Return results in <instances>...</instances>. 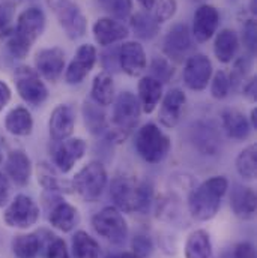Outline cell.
Listing matches in <instances>:
<instances>
[{
  "instance_id": "6da1fadb",
  "label": "cell",
  "mask_w": 257,
  "mask_h": 258,
  "mask_svg": "<svg viewBox=\"0 0 257 258\" xmlns=\"http://www.w3.org/2000/svg\"><path fill=\"white\" fill-rule=\"evenodd\" d=\"M45 14L39 8H29L17 18V26L6 38V47L15 59H24L32 45L45 30Z\"/></svg>"
},
{
  "instance_id": "7a4b0ae2",
  "label": "cell",
  "mask_w": 257,
  "mask_h": 258,
  "mask_svg": "<svg viewBox=\"0 0 257 258\" xmlns=\"http://www.w3.org/2000/svg\"><path fill=\"white\" fill-rule=\"evenodd\" d=\"M227 189L229 180L224 176H214L195 186L188 195L190 215L200 222H206L215 218Z\"/></svg>"
},
{
  "instance_id": "3957f363",
  "label": "cell",
  "mask_w": 257,
  "mask_h": 258,
  "mask_svg": "<svg viewBox=\"0 0 257 258\" xmlns=\"http://www.w3.org/2000/svg\"><path fill=\"white\" fill-rule=\"evenodd\" d=\"M110 198L124 213H144L152 203V188L132 176H118L112 180Z\"/></svg>"
},
{
  "instance_id": "277c9868",
  "label": "cell",
  "mask_w": 257,
  "mask_h": 258,
  "mask_svg": "<svg viewBox=\"0 0 257 258\" xmlns=\"http://www.w3.org/2000/svg\"><path fill=\"white\" fill-rule=\"evenodd\" d=\"M141 116V107L138 98L131 92H122L115 101L112 113V128L109 129V138L115 143H122L129 137L132 129L138 123Z\"/></svg>"
},
{
  "instance_id": "5b68a950",
  "label": "cell",
  "mask_w": 257,
  "mask_h": 258,
  "mask_svg": "<svg viewBox=\"0 0 257 258\" xmlns=\"http://www.w3.org/2000/svg\"><path fill=\"white\" fill-rule=\"evenodd\" d=\"M107 186V171L98 161L86 164L78 170L71 182L72 191L86 203H95L99 200Z\"/></svg>"
},
{
  "instance_id": "8992f818",
  "label": "cell",
  "mask_w": 257,
  "mask_h": 258,
  "mask_svg": "<svg viewBox=\"0 0 257 258\" xmlns=\"http://www.w3.org/2000/svg\"><path fill=\"white\" fill-rule=\"evenodd\" d=\"M172 147L170 138L155 123H146L135 135L137 153L149 164H160L169 155Z\"/></svg>"
},
{
  "instance_id": "52a82bcc",
  "label": "cell",
  "mask_w": 257,
  "mask_h": 258,
  "mask_svg": "<svg viewBox=\"0 0 257 258\" xmlns=\"http://www.w3.org/2000/svg\"><path fill=\"white\" fill-rule=\"evenodd\" d=\"M92 227L96 234L118 246L124 245L128 237V224L122 212L112 206L104 207L92 218Z\"/></svg>"
},
{
  "instance_id": "ba28073f",
  "label": "cell",
  "mask_w": 257,
  "mask_h": 258,
  "mask_svg": "<svg viewBox=\"0 0 257 258\" xmlns=\"http://www.w3.org/2000/svg\"><path fill=\"white\" fill-rule=\"evenodd\" d=\"M45 3L69 39H80L86 35L87 20L72 0H45Z\"/></svg>"
},
{
  "instance_id": "9c48e42d",
  "label": "cell",
  "mask_w": 257,
  "mask_h": 258,
  "mask_svg": "<svg viewBox=\"0 0 257 258\" xmlns=\"http://www.w3.org/2000/svg\"><path fill=\"white\" fill-rule=\"evenodd\" d=\"M14 81L20 98L26 104L39 107L47 101L48 89L36 69L30 66H18L14 74Z\"/></svg>"
},
{
  "instance_id": "30bf717a",
  "label": "cell",
  "mask_w": 257,
  "mask_h": 258,
  "mask_svg": "<svg viewBox=\"0 0 257 258\" xmlns=\"http://www.w3.org/2000/svg\"><path fill=\"white\" fill-rule=\"evenodd\" d=\"M39 219V206L36 201L24 194L15 195L3 212V221L11 228L27 230Z\"/></svg>"
},
{
  "instance_id": "8fae6325",
  "label": "cell",
  "mask_w": 257,
  "mask_h": 258,
  "mask_svg": "<svg viewBox=\"0 0 257 258\" xmlns=\"http://www.w3.org/2000/svg\"><path fill=\"white\" fill-rule=\"evenodd\" d=\"M191 47H193V41H191V32L188 24L178 23L166 35L163 50L169 59L181 63L187 57Z\"/></svg>"
},
{
  "instance_id": "7c38bea8",
  "label": "cell",
  "mask_w": 257,
  "mask_h": 258,
  "mask_svg": "<svg viewBox=\"0 0 257 258\" xmlns=\"http://www.w3.org/2000/svg\"><path fill=\"white\" fill-rule=\"evenodd\" d=\"M212 63L204 54H194L188 57L184 68V83L185 86L194 90L201 92L208 87V83L212 77Z\"/></svg>"
},
{
  "instance_id": "4fadbf2b",
  "label": "cell",
  "mask_w": 257,
  "mask_h": 258,
  "mask_svg": "<svg viewBox=\"0 0 257 258\" xmlns=\"http://www.w3.org/2000/svg\"><path fill=\"white\" fill-rule=\"evenodd\" d=\"M36 72L47 81L56 83L65 69V51L59 47L42 48L35 56Z\"/></svg>"
},
{
  "instance_id": "5bb4252c",
  "label": "cell",
  "mask_w": 257,
  "mask_h": 258,
  "mask_svg": "<svg viewBox=\"0 0 257 258\" xmlns=\"http://www.w3.org/2000/svg\"><path fill=\"white\" fill-rule=\"evenodd\" d=\"M95 62H96V48L90 44L81 45L77 50L71 63L68 64V69L65 72V81L72 86L80 84L92 71Z\"/></svg>"
},
{
  "instance_id": "9a60e30c",
  "label": "cell",
  "mask_w": 257,
  "mask_h": 258,
  "mask_svg": "<svg viewBox=\"0 0 257 258\" xmlns=\"http://www.w3.org/2000/svg\"><path fill=\"white\" fill-rule=\"evenodd\" d=\"M87 150V143L83 138H66L61 141V144L56 147L53 153L55 165L62 171L64 174L69 173L75 162L80 161Z\"/></svg>"
},
{
  "instance_id": "2e32d148",
  "label": "cell",
  "mask_w": 257,
  "mask_h": 258,
  "mask_svg": "<svg viewBox=\"0 0 257 258\" xmlns=\"http://www.w3.org/2000/svg\"><path fill=\"white\" fill-rule=\"evenodd\" d=\"M220 12L212 5H201L195 9L193 21V36L197 42H208L217 32Z\"/></svg>"
},
{
  "instance_id": "e0dca14e",
  "label": "cell",
  "mask_w": 257,
  "mask_h": 258,
  "mask_svg": "<svg viewBox=\"0 0 257 258\" xmlns=\"http://www.w3.org/2000/svg\"><path fill=\"white\" fill-rule=\"evenodd\" d=\"M118 60L121 69L129 75V77H138L144 72L147 60H146V53L144 48L135 42V41H128L124 42L119 50H118Z\"/></svg>"
},
{
  "instance_id": "ac0fdd59",
  "label": "cell",
  "mask_w": 257,
  "mask_h": 258,
  "mask_svg": "<svg viewBox=\"0 0 257 258\" xmlns=\"http://www.w3.org/2000/svg\"><path fill=\"white\" fill-rule=\"evenodd\" d=\"M187 96L181 89H170L161 104L160 113H158V120L163 126L166 128H175L182 116V110L185 107Z\"/></svg>"
},
{
  "instance_id": "d6986e66",
  "label": "cell",
  "mask_w": 257,
  "mask_h": 258,
  "mask_svg": "<svg viewBox=\"0 0 257 258\" xmlns=\"http://www.w3.org/2000/svg\"><path fill=\"white\" fill-rule=\"evenodd\" d=\"M128 35V27L115 18H99L93 24V38L101 47H109L115 42L124 41Z\"/></svg>"
},
{
  "instance_id": "ffe728a7",
  "label": "cell",
  "mask_w": 257,
  "mask_h": 258,
  "mask_svg": "<svg viewBox=\"0 0 257 258\" xmlns=\"http://www.w3.org/2000/svg\"><path fill=\"white\" fill-rule=\"evenodd\" d=\"M6 177L17 186H26L32 177V161L23 150H12L5 162Z\"/></svg>"
},
{
  "instance_id": "44dd1931",
  "label": "cell",
  "mask_w": 257,
  "mask_h": 258,
  "mask_svg": "<svg viewBox=\"0 0 257 258\" xmlns=\"http://www.w3.org/2000/svg\"><path fill=\"white\" fill-rule=\"evenodd\" d=\"M75 126V117H74V111L69 105H58L52 116H50V122H48V129H50V135L55 141L61 143L66 138L71 137L72 131Z\"/></svg>"
},
{
  "instance_id": "7402d4cb",
  "label": "cell",
  "mask_w": 257,
  "mask_h": 258,
  "mask_svg": "<svg viewBox=\"0 0 257 258\" xmlns=\"http://www.w3.org/2000/svg\"><path fill=\"white\" fill-rule=\"evenodd\" d=\"M163 98V83L152 78L150 75L143 77L138 81V102L141 111L150 114Z\"/></svg>"
},
{
  "instance_id": "603a6c76",
  "label": "cell",
  "mask_w": 257,
  "mask_h": 258,
  "mask_svg": "<svg viewBox=\"0 0 257 258\" xmlns=\"http://www.w3.org/2000/svg\"><path fill=\"white\" fill-rule=\"evenodd\" d=\"M78 210L65 201H59L53 206V209L50 210L48 215V222L52 224V227H55L56 230L62 231V233H69L75 228V225L78 224Z\"/></svg>"
},
{
  "instance_id": "cb8c5ba5",
  "label": "cell",
  "mask_w": 257,
  "mask_h": 258,
  "mask_svg": "<svg viewBox=\"0 0 257 258\" xmlns=\"http://www.w3.org/2000/svg\"><path fill=\"white\" fill-rule=\"evenodd\" d=\"M230 206L233 213L241 219H253L256 215V192L251 188L236 186L230 195Z\"/></svg>"
},
{
  "instance_id": "d4e9b609",
  "label": "cell",
  "mask_w": 257,
  "mask_h": 258,
  "mask_svg": "<svg viewBox=\"0 0 257 258\" xmlns=\"http://www.w3.org/2000/svg\"><path fill=\"white\" fill-rule=\"evenodd\" d=\"M239 50V39L235 30L232 29H223L214 42V53L218 62L221 63H230L236 53Z\"/></svg>"
},
{
  "instance_id": "484cf974",
  "label": "cell",
  "mask_w": 257,
  "mask_h": 258,
  "mask_svg": "<svg viewBox=\"0 0 257 258\" xmlns=\"http://www.w3.org/2000/svg\"><path fill=\"white\" fill-rule=\"evenodd\" d=\"M221 122L226 134L238 141L247 140L250 132H251V125L250 120L244 116V113L238 110H226L221 114Z\"/></svg>"
},
{
  "instance_id": "4316f807",
  "label": "cell",
  "mask_w": 257,
  "mask_h": 258,
  "mask_svg": "<svg viewBox=\"0 0 257 258\" xmlns=\"http://www.w3.org/2000/svg\"><path fill=\"white\" fill-rule=\"evenodd\" d=\"M5 128L17 137H27L33 131V119L27 108L15 107L5 117Z\"/></svg>"
},
{
  "instance_id": "83f0119b",
  "label": "cell",
  "mask_w": 257,
  "mask_h": 258,
  "mask_svg": "<svg viewBox=\"0 0 257 258\" xmlns=\"http://www.w3.org/2000/svg\"><path fill=\"white\" fill-rule=\"evenodd\" d=\"M185 258H214L211 236L206 230L193 231L185 242Z\"/></svg>"
},
{
  "instance_id": "f1b7e54d",
  "label": "cell",
  "mask_w": 257,
  "mask_h": 258,
  "mask_svg": "<svg viewBox=\"0 0 257 258\" xmlns=\"http://www.w3.org/2000/svg\"><path fill=\"white\" fill-rule=\"evenodd\" d=\"M92 99L99 107H107L115 99V83L109 72H99L92 83Z\"/></svg>"
},
{
  "instance_id": "f546056e",
  "label": "cell",
  "mask_w": 257,
  "mask_h": 258,
  "mask_svg": "<svg viewBox=\"0 0 257 258\" xmlns=\"http://www.w3.org/2000/svg\"><path fill=\"white\" fill-rule=\"evenodd\" d=\"M42 240L38 233L18 234L12 240V252L15 258H36L41 252Z\"/></svg>"
},
{
  "instance_id": "4dcf8cb0",
  "label": "cell",
  "mask_w": 257,
  "mask_h": 258,
  "mask_svg": "<svg viewBox=\"0 0 257 258\" xmlns=\"http://www.w3.org/2000/svg\"><path fill=\"white\" fill-rule=\"evenodd\" d=\"M131 30L140 39L150 41L160 33V23L147 12H135L131 15Z\"/></svg>"
},
{
  "instance_id": "1f68e13d",
  "label": "cell",
  "mask_w": 257,
  "mask_h": 258,
  "mask_svg": "<svg viewBox=\"0 0 257 258\" xmlns=\"http://www.w3.org/2000/svg\"><path fill=\"white\" fill-rule=\"evenodd\" d=\"M71 251L74 258H99V243L86 231H75L71 242Z\"/></svg>"
},
{
  "instance_id": "d6a6232c",
  "label": "cell",
  "mask_w": 257,
  "mask_h": 258,
  "mask_svg": "<svg viewBox=\"0 0 257 258\" xmlns=\"http://www.w3.org/2000/svg\"><path fill=\"white\" fill-rule=\"evenodd\" d=\"M38 182L41 183V186L44 189H47L50 192H66V191L72 189L71 183H68L65 180L62 182L56 176L53 168L48 164H45V162H41L38 165Z\"/></svg>"
},
{
  "instance_id": "836d02e7",
  "label": "cell",
  "mask_w": 257,
  "mask_h": 258,
  "mask_svg": "<svg viewBox=\"0 0 257 258\" xmlns=\"http://www.w3.org/2000/svg\"><path fill=\"white\" fill-rule=\"evenodd\" d=\"M257 170V150L256 146L251 144L245 147L236 158V171L245 180H253L256 177Z\"/></svg>"
},
{
  "instance_id": "e575fe53",
  "label": "cell",
  "mask_w": 257,
  "mask_h": 258,
  "mask_svg": "<svg viewBox=\"0 0 257 258\" xmlns=\"http://www.w3.org/2000/svg\"><path fill=\"white\" fill-rule=\"evenodd\" d=\"M83 116H84V125L92 134H99L107 128L106 114L102 110H99V105H95L92 102H84Z\"/></svg>"
},
{
  "instance_id": "d590c367",
  "label": "cell",
  "mask_w": 257,
  "mask_h": 258,
  "mask_svg": "<svg viewBox=\"0 0 257 258\" xmlns=\"http://www.w3.org/2000/svg\"><path fill=\"white\" fill-rule=\"evenodd\" d=\"M197 146L206 153V155H215L218 149V137L214 128L209 126H201L197 128V135L194 137Z\"/></svg>"
},
{
  "instance_id": "8d00e7d4",
  "label": "cell",
  "mask_w": 257,
  "mask_h": 258,
  "mask_svg": "<svg viewBox=\"0 0 257 258\" xmlns=\"http://www.w3.org/2000/svg\"><path fill=\"white\" fill-rule=\"evenodd\" d=\"M101 5L118 21L131 17L132 12V0H101Z\"/></svg>"
},
{
  "instance_id": "74e56055",
  "label": "cell",
  "mask_w": 257,
  "mask_h": 258,
  "mask_svg": "<svg viewBox=\"0 0 257 258\" xmlns=\"http://www.w3.org/2000/svg\"><path fill=\"white\" fill-rule=\"evenodd\" d=\"M175 74L173 66L169 63L167 59L164 57H155L150 63V77L158 80L160 83H169Z\"/></svg>"
},
{
  "instance_id": "f35d334b",
  "label": "cell",
  "mask_w": 257,
  "mask_h": 258,
  "mask_svg": "<svg viewBox=\"0 0 257 258\" xmlns=\"http://www.w3.org/2000/svg\"><path fill=\"white\" fill-rule=\"evenodd\" d=\"M152 9H153L155 20L161 24V23L169 21L176 14L178 3L176 0H157Z\"/></svg>"
},
{
  "instance_id": "ab89813d",
  "label": "cell",
  "mask_w": 257,
  "mask_h": 258,
  "mask_svg": "<svg viewBox=\"0 0 257 258\" xmlns=\"http://www.w3.org/2000/svg\"><path fill=\"white\" fill-rule=\"evenodd\" d=\"M230 92V80L229 75L224 71H218L214 75L212 84H211V95L215 99H224Z\"/></svg>"
},
{
  "instance_id": "60d3db41",
  "label": "cell",
  "mask_w": 257,
  "mask_h": 258,
  "mask_svg": "<svg viewBox=\"0 0 257 258\" xmlns=\"http://www.w3.org/2000/svg\"><path fill=\"white\" fill-rule=\"evenodd\" d=\"M14 6L0 3V39H6L14 30Z\"/></svg>"
},
{
  "instance_id": "b9f144b4",
  "label": "cell",
  "mask_w": 257,
  "mask_h": 258,
  "mask_svg": "<svg viewBox=\"0 0 257 258\" xmlns=\"http://www.w3.org/2000/svg\"><path fill=\"white\" fill-rule=\"evenodd\" d=\"M48 237L50 239L45 246V258H71L62 237H58L55 234H50Z\"/></svg>"
},
{
  "instance_id": "7bdbcfd3",
  "label": "cell",
  "mask_w": 257,
  "mask_h": 258,
  "mask_svg": "<svg viewBox=\"0 0 257 258\" xmlns=\"http://www.w3.org/2000/svg\"><path fill=\"white\" fill-rule=\"evenodd\" d=\"M250 68H251V60H250L248 57H241V59H238L235 66H233V69H232L230 77H229L230 86H238L239 83H242Z\"/></svg>"
},
{
  "instance_id": "ee69618b",
  "label": "cell",
  "mask_w": 257,
  "mask_h": 258,
  "mask_svg": "<svg viewBox=\"0 0 257 258\" xmlns=\"http://www.w3.org/2000/svg\"><path fill=\"white\" fill-rule=\"evenodd\" d=\"M131 248H132V254H135L137 257L144 258L150 255L152 249H153V243L147 236H135L131 242Z\"/></svg>"
},
{
  "instance_id": "f6af8a7d",
  "label": "cell",
  "mask_w": 257,
  "mask_h": 258,
  "mask_svg": "<svg viewBox=\"0 0 257 258\" xmlns=\"http://www.w3.org/2000/svg\"><path fill=\"white\" fill-rule=\"evenodd\" d=\"M242 42H244L245 48L251 54L256 53V23L253 20H248L244 24V29H242Z\"/></svg>"
},
{
  "instance_id": "bcb514c9",
  "label": "cell",
  "mask_w": 257,
  "mask_h": 258,
  "mask_svg": "<svg viewBox=\"0 0 257 258\" xmlns=\"http://www.w3.org/2000/svg\"><path fill=\"white\" fill-rule=\"evenodd\" d=\"M235 258H256V249L250 242H241L235 248Z\"/></svg>"
},
{
  "instance_id": "7dc6e473",
  "label": "cell",
  "mask_w": 257,
  "mask_h": 258,
  "mask_svg": "<svg viewBox=\"0 0 257 258\" xmlns=\"http://www.w3.org/2000/svg\"><path fill=\"white\" fill-rule=\"evenodd\" d=\"M11 98H12L11 87L5 81H0V113L3 111V108H6V105L9 104Z\"/></svg>"
},
{
  "instance_id": "c3c4849f",
  "label": "cell",
  "mask_w": 257,
  "mask_h": 258,
  "mask_svg": "<svg viewBox=\"0 0 257 258\" xmlns=\"http://www.w3.org/2000/svg\"><path fill=\"white\" fill-rule=\"evenodd\" d=\"M8 198H9V180L0 171V207H3L8 203Z\"/></svg>"
},
{
  "instance_id": "681fc988",
  "label": "cell",
  "mask_w": 257,
  "mask_h": 258,
  "mask_svg": "<svg viewBox=\"0 0 257 258\" xmlns=\"http://www.w3.org/2000/svg\"><path fill=\"white\" fill-rule=\"evenodd\" d=\"M256 77H253L250 81H247L244 84L242 92H244V96L245 98H248L250 101H256Z\"/></svg>"
},
{
  "instance_id": "f907efd6",
  "label": "cell",
  "mask_w": 257,
  "mask_h": 258,
  "mask_svg": "<svg viewBox=\"0 0 257 258\" xmlns=\"http://www.w3.org/2000/svg\"><path fill=\"white\" fill-rule=\"evenodd\" d=\"M146 11H149V9H152L153 8V5H155V2L157 0H137Z\"/></svg>"
},
{
  "instance_id": "816d5d0a",
  "label": "cell",
  "mask_w": 257,
  "mask_h": 258,
  "mask_svg": "<svg viewBox=\"0 0 257 258\" xmlns=\"http://www.w3.org/2000/svg\"><path fill=\"white\" fill-rule=\"evenodd\" d=\"M250 125H251V128H257V110L256 108H253L251 110V117H250Z\"/></svg>"
},
{
  "instance_id": "f5cc1de1",
  "label": "cell",
  "mask_w": 257,
  "mask_h": 258,
  "mask_svg": "<svg viewBox=\"0 0 257 258\" xmlns=\"http://www.w3.org/2000/svg\"><path fill=\"white\" fill-rule=\"evenodd\" d=\"M113 258H140L137 257L135 254L132 252H124V254H119V255H113Z\"/></svg>"
},
{
  "instance_id": "db71d44e",
  "label": "cell",
  "mask_w": 257,
  "mask_h": 258,
  "mask_svg": "<svg viewBox=\"0 0 257 258\" xmlns=\"http://www.w3.org/2000/svg\"><path fill=\"white\" fill-rule=\"evenodd\" d=\"M21 0H3V3H8V5H11V6H15V5H18Z\"/></svg>"
},
{
  "instance_id": "11a10c76",
  "label": "cell",
  "mask_w": 257,
  "mask_h": 258,
  "mask_svg": "<svg viewBox=\"0 0 257 258\" xmlns=\"http://www.w3.org/2000/svg\"><path fill=\"white\" fill-rule=\"evenodd\" d=\"M3 162V155H2V149H0V164Z\"/></svg>"
},
{
  "instance_id": "9f6ffc18",
  "label": "cell",
  "mask_w": 257,
  "mask_h": 258,
  "mask_svg": "<svg viewBox=\"0 0 257 258\" xmlns=\"http://www.w3.org/2000/svg\"><path fill=\"white\" fill-rule=\"evenodd\" d=\"M106 258H113V255H109V257H106Z\"/></svg>"
},
{
  "instance_id": "6f0895ef",
  "label": "cell",
  "mask_w": 257,
  "mask_h": 258,
  "mask_svg": "<svg viewBox=\"0 0 257 258\" xmlns=\"http://www.w3.org/2000/svg\"><path fill=\"white\" fill-rule=\"evenodd\" d=\"M193 2H201V0H193Z\"/></svg>"
}]
</instances>
